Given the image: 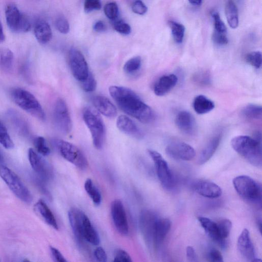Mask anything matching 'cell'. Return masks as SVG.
Masks as SVG:
<instances>
[{"instance_id": "6da1fadb", "label": "cell", "mask_w": 262, "mask_h": 262, "mask_svg": "<svg viewBox=\"0 0 262 262\" xmlns=\"http://www.w3.org/2000/svg\"><path fill=\"white\" fill-rule=\"evenodd\" d=\"M108 91L119 107L126 114L143 123H149L154 120L155 114L151 108L132 90L112 85Z\"/></svg>"}, {"instance_id": "7a4b0ae2", "label": "cell", "mask_w": 262, "mask_h": 262, "mask_svg": "<svg viewBox=\"0 0 262 262\" xmlns=\"http://www.w3.org/2000/svg\"><path fill=\"white\" fill-rule=\"evenodd\" d=\"M68 218L75 237L79 242L86 241L95 246L99 244L98 233L84 212L78 208H72L68 212Z\"/></svg>"}, {"instance_id": "3957f363", "label": "cell", "mask_w": 262, "mask_h": 262, "mask_svg": "<svg viewBox=\"0 0 262 262\" xmlns=\"http://www.w3.org/2000/svg\"><path fill=\"white\" fill-rule=\"evenodd\" d=\"M231 145L250 164L256 167H261V141L248 136L240 135L232 139Z\"/></svg>"}, {"instance_id": "277c9868", "label": "cell", "mask_w": 262, "mask_h": 262, "mask_svg": "<svg viewBox=\"0 0 262 262\" xmlns=\"http://www.w3.org/2000/svg\"><path fill=\"white\" fill-rule=\"evenodd\" d=\"M11 97L13 102L24 111L39 120L45 119L41 104L30 92L21 88H15L11 91Z\"/></svg>"}, {"instance_id": "5b68a950", "label": "cell", "mask_w": 262, "mask_h": 262, "mask_svg": "<svg viewBox=\"0 0 262 262\" xmlns=\"http://www.w3.org/2000/svg\"><path fill=\"white\" fill-rule=\"evenodd\" d=\"M232 182L235 190L243 199L261 204V187L256 181L249 176L241 175L234 178Z\"/></svg>"}, {"instance_id": "8992f818", "label": "cell", "mask_w": 262, "mask_h": 262, "mask_svg": "<svg viewBox=\"0 0 262 262\" xmlns=\"http://www.w3.org/2000/svg\"><path fill=\"white\" fill-rule=\"evenodd\" d=\"M83 119L89 128L94 147L100 149L102 148L105 139V126L103 121L97 111L87 107L83 112Z\"/></svg>"}, {"instance_id": "52a82bcc", "label": "cell", "mask_w": 262, "mask_h": 262, "mask_svg": "<svg viewBox=\"0 0 262 262\" xmlns=\"http://www.w3.org/2000/svg\"><path fill=\"white\" fill-rule=\"evenodd\" d=\"M0 177L19 200L31 203L33 198L28 188L14 171L2 164H0Z\"/></svg>"}, {"instance_id": "ba28073f", "label": "cell", "mask_w": 262, "mask_h": 262, "mask_svg": "<svg viewBox=\"0 0 262 262\" xmlns=\"http://www.w3.org/2000/svg\"><path fill=\"white\" fill-rule=\"evenodd\" d=\"M5 11L7 26L12 32L25 33L30 30L31 25L28 17L15 4H8Z\"/></svg>"}, {"instance_id": "9c48e42d", "label": "cell", "mask_w": 262, "mask_h": 262, "mask_svg": "<svg viewBox=\"0 0 262 262\" xmlns=\"http://www.w3.org/2000/svg\"><path fill=\"white\" fill-rule=\"evenodd\" d=\"M55 144L61 156L66 160L80 169L84 170L87 167L86 157L76 145L60 139L56 140Z\"/></svg>"}, {"instance_id": "30bf717a", "label": "cell", "mask_w": 262, "mask_h": 262, "mask_svg": "<svg viewBox=\"0 0 262 262\" xmlns=\"http://www.w3.org/2000/svg\"><path fill=\"white\" fill-rule=\"evenodd\" d=\"M148 152L152 159L158 178L162 186L172 189L175 185V179L167 162L158 151L148 149Z\"/></svg>"}, {"instance_id": "8fae6325", "label": "cell", "mask_w": 262, "mask_h": 262, "mask_svg": "<svg viewBox=\"0 0 262 262\" xmlns=\"http://www.w3.org/2000/svg\"><path fill=\"white\" fill-rule=\"evenodd\" d=\"M69 62L71 71L74 77L80 82L88 77L90 72L87 62L81 52L75 48L69 52Z\"/></svg>"}, {"instance_id": "7c38bea8", "label": "cell", "mask_w": 262, "mask_h": 262, "mask_svg": "<svg viewBox=\"0 0 262 262\" xmlns=\"http://www.w3.org/2000/svg\"><path fill=\"white\" fill-rule=\"evenodd\" d=\"M158 218L154 212L148 209L143 210L140 214V229L146 245L149 248L152 247L154 229Z\"/></svg>"}, {"instance_id": "4fadbf2b", "label": "cell", "mask_w": 262, "mask_h": 262, "mask_svg": "<svg viewBox=\"0 0 262 262\" xmlns=\"http://www.w3.org/2000/svg\"><path fill=\"white\" fill-rule=\"evenodd\" d=\"M54 118L58 129L64 134H69L72 130V123L66 102L59 98L54 108Z\"/></svg>"}, {"instance_id": "5bb4252c", "label": "cell", "mask_w": 262, "mask_h": 262, "mask_svg": "<svg viewBox=\"0 0 262 262\" xmlns=\"http://www.w3.org/2000/svg\"><path fill=\"white\" fill-rule=\"evenodd\" d=\"M111 214L115 228L122 235L128 233V224L122 202L115 199L111 205Z\"/></svg>"}, {"instance_id": "9a60e30c", "label": "cell", "mask_w": 262, "mask_h": 262, "mask_svg": "<svg viewBox=\"0 0 262 262\" xmlns=\"http://www.w3.org/2000/svg\"><path fill=\"white\" fill-rule=\"evenodd\" d=\"M28 159L33 170L45 181H49L53 176V170L49 163L30 148L28 150Z\"/></svg>"}, {"instance_id": "2e32d148", "label": "cell", "mask_w": 262, "mask_h": 262, "mask_svg": "<svg viewBox=\"0 0 262 262\" xmlns=\"http://www.w3.org/2000/svg\"><path fill=\"white\" fill-rule=\"evenodd\" d=\"M166 154L170 158L182 161H189L195 156L194 148L184 142H173L168 144L166 148Z\"/></svg>"}, {"instance_id": "e0dca14e", "label": "cell", "mask_w": 262, "mask_h": 262, "mask_svg": "<svg viewBox=\"0 0 262 262\" xmlns=\"http://www.w3.org/2000/svg\"><path fill=\"white\" fill-rule=\"evenodd\" d=\"M237 249L242 257L249 261H261L255 256V249L251 239L249 230L245 228L237 239Z\"/></svg>"}, {"instance_id": "ac0fdd59", "label": "cell", "mask_w": 262, "mask_h": 262, "mask_svg": "<svg viewBox=\"0 0 262 262\" xmlns=\"http://www.w3.org/2000/svg\"><path fill=\"white\" fill-rule=\"evenodd\" d=\"M175 123L181 132L188 135H192L196 130V122L190 113L182 111L177 115Z\"/></svg>"}, {"instance_id": "d6986e66", "label": "cell", "mask_w": 262, "mask_h": 262, "mask_svg": "<svg viewBox=\"0 0 262 262\" xmlns=\"http://www.w3.org/2000/svg\"><path fill=\"white\" fill-rule=\"evenodd\" d=\"M171 222L167 218H158L156 222L152 247L157 250L160 248L171 228Z\"/></svg>"}, {"instance_id": "ffe728a7", "label": "cell", "mask_w": 262, "mask_h": 262, "mask_svg": "<svg viewBox=\"0 0 262 262\" xmlns=\"http://www.w3.org/2000/svg\"><path fill=\"white\" fill-rule=\"evenodd\" d=\"M198 220L203 228L212 240L221 248L226 249L227 247V241L221 238L217 223L204 216H199Z\"/></svg>"}, {"instance_id": "44dd1931", "label": "cell", "mask_w": 262, "mask_h": 262, "mask_svg": "<svg viewBox=\"0 0 262 262\" xmlns=\"http://www.w3.org/2000/svg\"><path fill=\"white\" fill-rule=\"evenodd\" d=\"M193 188L200 195L208 198H216L222 193V190L219 185L207 180L196 182L193 185Z\"/></svg>"}, {"instance_id": "7402d4cb", "label": "cell", "mask_w": 262, "mask_h": 262, "mask_svg": "<svg viewBox=\"0 0 262 262\" xmlns=\"http://www.w3.org/2000/svg\"><path fill=\"white\" fill-rule=\"evenodd\" d=\"M118 128L123 133L137 139H141L143 134L136 124L125 115L119 116L116 121Z\"/></svg>"}, {"instance_id": "603a6c76", "label": "cell", "mask_w": 262, "mask_h": 262, "mask_svg": "<svg viewBox=\"0 0 262 262\" xmlns=\"http://www.w3.org/2000/svg\"><path fill=\"white\" fill-rule=\"evenodd\" d=\"M92 103L98 112L103 116L112 118L117 115L116 106L106 97L97 95L93 97Z\"/></svg>"}, {"instance_id": "cb8c5ba5", "label": "cell", "mask_w": 262, "mask_h": 262, "mask_svg": "<svg viewBox=\"0 0 262 262\" xmlns=\"http://www.w3.org/2000/svg\"><path fill=\"white\" fill-rule=\"evenodd\" d=\"M33 209L36 214L48 225L55 230L58 229V225L55 216L43 201L38 200L34 204Z\"/></svg>"}, {"instance_id": "d4e9b609", "label": "cell", "mask_w": 262, "mask_h": 262, "mask_svg": "<svg viewBox=\"0 0 262 262\" xmlns=\"http://www.w3.org/2000/svg\"><path fill=\"white\" fill-rule=\"evenodd\" d=\"M178 80L177 76L173 74L161 77L154 85V93L158 96L166 95L175 86Z\"/></svg>"}, {"instance_id": "484cf974", "label": "cell", "mask_w": 262, "mask_h": 262, "mask_svg": "<svg viewBox=\"0 0 262 262\" xmlns=\"http://www.w3.org/2000/svg\"><path fill=\"white\" fill-rule=\"evenodd\" d=\"M221 140V136L218 134L207 142L199 154L198 159L199 165L206 163L212 157L220 144Z\"/></svg>"}, {"instance_id": "4316f807", "label": "cell", "mask_w": 262, "mask_h": 262, "mask_svg": "<svg viewBox=\"0 0 262 262\" xmlns=\"http://www.w3.org/2000/svg\"><path fill=\"white\" fill-rule=\"evenodd\" d=\"M34 33L36 39L41 44L48 43L52 36L49 24L41 19H38L35 22L34 26Z\"/></svg>"}, {"instance_id": "83f0119b", "label": "cell", "mask_w": 262, "mask_h": 262, "mask_svg": "<svg viewBox=\"0 0 262 262\" xmlns=\"http://www.w3.org/2000/svg\"><path fill=\"white\" fill-rule=\"evenodd\" d=\"M214 102L206 96L200 95L195 97L193 102V107L198 114H204L214 108Z\"/></svg>"}, {"instance_id": "f1b7e54d", "label": "cell", "mask_w": 262, "mask_h": 262, "mask_svg": "<svg viewBox=\"0 0 262 262\" xmlns=\"http://www.w3.org/2000/svg\"><path fill=\"white\" fill-rule=\"evenodd\" d=\"M225 15L227 21L232 29L237 28L238 25L237 8L232 0H228L225 6Z\"/></svg>"}, {"instance_id": "f546056e", "label": "cell", "mask_w": 262, "mask_h": 262, "mask_svg": "<svg viewBox=\"0 0 262 262\" xmlns=\"http://www.w3.org/2000/svg\"><path fill=\"white\" fill-rule=\"evenodd\" d=\"M84 187L93 203L96 206L99 205L102 201L101 194L93 181L91 179H87L84 182Z\"/></svg>"}, {"instance_id": "4dcf8cb0", "label": "cell", "mask_w": 262, "mask_h": 262, "mask_svg": "<svg viewBox=\"0 0 262 262\" xmlns=\"http://www.w3.org/2000/svg\"><path fill=\"white\" fill-rule=\"evenodd\" d=\"M242 115L249 119H261L262 117V108L258 105L249 104L245 106L242 111Z\"/></svg>"}, {"instance_id": "1f68e13d", "label": "cell", "mask_w": 262, "mask_h": 262, "mask_svg": "<svg viewBox=\"0 0 262 262\" xmlns=\"http://www.w3.org/2000/svg\"><path fill=\"white\" fill-rule=\"evenodd\" d=\"M168 25L171 29L174 40L177 43H181L183 41L184 35V26L182 24L173 20L169 21Z\"/></svg>"}, {"instance_id": "d6a6232c", "label": "cell", "mask_w": 262, "mask_h": 262, "mask_svg": "<svg viewBox=\"0 0 262 262\" xmlns=\"http://www.w3.org/2000/svg\"><path fill=\"white\" fill-rule=\"evenodd\" d=\"M13 52L9 49H3L0 54V63L4 70H11L13 61Z\"/></svg>"}, {"instance_id": "836d02e7", "label": "cell", "mask_w": 262, "mask_h": 262, "mask_svg": "<svg viewBox=\"0 0 262 262\" xmlns=\"http://www.w3.org/2000/svg\"><path fill=\"white\" fill-rule=\"evenodd\" d=\"M0 144L6 149H12L14 146V144L8 133L7 129L1 121Z\"/></svg>"}, {"instance_id": "e575fe53", "label": "cell", "mask_w": 262, "mask_h": 262, "mask_svg": "<svg viewBox=\"0 0 262 262\" xmlns=\"http://www.w3.org/2000/svg\"><path fill=\"white\" fill-rule=\"evenodd\" d=\"M141 66V58L140 56H135L128 59L124 64L123 70L128 74L133 73L138 71Z\"/></svg>"}, {"instance_id": "d590c367", "label": "cell", "mask_w": 262, "mask_h": 262, "mask_svg": "<svg viewBox=\"0 0 262 262\" xmlns=\"http://www.w3.org/2000/svg\"><path fill=\"white\" fill-rule=\"evenodd\" d=\"M217 225L221 238L227 240L232 228V222L228 219H223L217 223Z\"/></svg>"}, {"instance_id": "8d00e7d4", "label": "cell", "mask_w": 262, "mask_h": 262, "mask_svg": "<svg viewBox=\"0 0 262 262\" xmlns=\"http://www.w3.org/2000/svg\"><path fill=\"white\" fill-rule=\"evenodd\" d=\"M34 147L39 154L46 156L50 154V149L47 145L46 140L43 137L38 136L34 140Z\"/></svg>"}, {"instance_id": "74e56055", "label": "cell", "mask_w": 262, "mask_h": 262, "mask_svg": "<svg viewBox=\"0 0 262 262\" xmlns=\"http://www.w3.org/2000/svg\"><path fill=\"white\" fill-rule=\"evenodd\" d=\"M246 61L256 69H259L261 66V53L259 51H253L249 53L246 56Z\"/></svg>"}, {"instance_id": "f35d334b", "label": "cell", "mask_w": 262, "mask_h": 262, "mask_svg": "<svg viewBox=\"0 0 262 262\" xmlns=\"http://www.w3.org/2000/svg\"><path fill=\"white\" fill-rule=\"evenodd\" d=\"M104 12L108 18L115 20L119 14L118 6L115 2L107 3L104 6Z\"/></svg>"}, {"instance_id": "ab89813d", "label": "cell", "mask_w": 262, "mask_h": 262, "mask_svg": "<svg viewBox=\"0 0 262 262\" xmlns=\"http://www.w3.org/2000/svg\"><path fill=\"white\" fill-rule=\"evenodd\" d=\"M55 25L57 30L61 33L67 34L70 31L69 23L63 16H59L56 19Z\"/></svg>"}, {"instance_id": "60d3db41", "label": "cell", "mask_w": 262, "mask_h": 262, "mask_svg": "<svg viewBox=\"0 0 262 262\" xmlns=\"http://www.w3.org/2000/svg\"><path fill=\"white\" fill-rule=\"evenodd\" d=\"M96 81L90 72L86 79L81 82L82 88L86 92H91L94 91L96 89Z\"/></svg>"}, {"instance_id": "b9f144b4", "label": "cell", "mask_w": 262, "mask_h": 262, "mask_svg": "<svg viewBox=\"0 0 262 262\" xmlns=\"http://www.w3.org/2000/svg\"><path fill=\"white\" fill-rule=\"evenodd\" d=\"M212 16L214 21V31L217 32L226 34L227 28L221 19L219 13L216 12H213L212 13Z\"/></svg>"}, {"instance_id": "7bdbcfd3", "label": "cell", "mask_w": 262, "mask_h": 262, "mask_svg": "<svg viewBox=\"0 0 262 262\" xmlns=\"http://www.w3.org/2000/svg\"><path fill=\"white\" fill-rule=\"evenodd\" d=\"M114 261L131 262L132 258L129 254L121 249H116L114 253Z\"/></svg>"}, {"instance_id": "ee69618b", "label": "cell", "mask_w": 262, "mask_h": 262, "mask_svg": "<svg viewBox=\"0 0 262 262\" xmlns=\"http://www.w3.org/2000/svg\"><path fill=\"white\" fill-rule=\"evenodd\" d=\"M101 8L100 0H84V10L86 13L99 10Z\"/></svg>"}, {"instance_id": "f6af8a7d", "label": "cell", "mask_w": 262, "mask_h": 262, "mask_svg": "<svg viewBox=\"0 0 262 262\" xmlns=\"http://www.w3.org/2000/svg\"><path fill=\"white\" fill-rule=\"evenodd\" d=\"M114 29L119 33L126 35L131 32L130 26L123 21H118L114 25Z\"/></svg>"}, {"instance_id": "bcb514c9", "label": "cell", "mask_w": 262, "mask_h": 262, "mask_svg": "<svg viewBox=\"0 0 262 262\" xmlns=\"http://www.w3.org/2000/svg\"><path fill=\"white\" fill-rule=\"evenodd\" d=\"M212 39L214 43L217 45H226L228 42V40L225 33H222L213 31L212 36Z\"/></svg>"}, {"instance_id": "7dc6e473", "label": "cell", "mask_w": 262, "mask_h": 262, "mask_svg": "<svg viewBox=\"0 0 262 262\" xmlns=\"http://www.w3.org/2000/svg\"><path fill=\"white\" fill-rule=\"evenodd\" d=\"M132 9L136 14L144 15L147 11V7L141 0H136L133 4Z\"/></svg>"}, {"instance_id": "c3c4849f", "label": "cell", "mask_w": 262, "mask_h": 262, "mask_svg": "<svg viewBox=\"0 0 262 262\" xmlns=\"http://www.w3.org/2000/svg\"><path fill=\"white\" fill-rule=\"evenodd\" d=\"M208 260L214 262H223V257L221 253L215 249H211L207 254Z\"/></svg>"}, {"instance_id": "681fc988", "label": "cell", "mask_w": 262, "mask_h": 262, "mask_svg": "<svg viewBox=\"0 0 262 262\" xmlns=\"http://www.w3.org/2000/svg\"><path fill=\"white\" fill-rule=\"evenodd\" d=\"M94 255L96 259L100 262H106L107 261V255L101 247H97L94 251Z\"/></svg>"}, {"instance_id": "f907efd6", "label": "cell", "mask_w": 262, "mask_h": 262, "mask_svg": "<svg viewBox=\"0 0 262 262\" xmlns=\"http://www.w3.org/2000/svg\"><path fill=\"white\" fill-rule=\"evenodd\" d=\"M50 251L54 260L57 262H67L64 257L61 253L56 248L52 246L50 247Z\"/></svg>"}, {"instance_id": "816d5d0a", "label": "cell", "mask_w": 262, "mask_h": 262, "mask_svg": "<svg viewBox=\"0 0 262 262\" xmlns=\"http://www.w3.org/2000/svg\"><path fill=\"white\" fill-rule=\"evenodd\" d=\"M186 256L187 260L191 262L198 261V257L195 250L191 246H188L186 248Z\"/></svg>"}, {"instance_id": "f5cc1de1", "label": "cell", "mask_w": 262, "mask_h": 262, "mask_svg": "<svg viewBox=\"0 0 262 262\" xmlns=\"http://www.w3.org/2000/svg\"><path fill=\"white\" fill-rule=\"evenodd\" d=\"M93 29L96 32H103L106 29V27L102 21L99 20L94 25Z\"/></svg>"}, {"instance_id": "db71d44e", "label": "cell", "mask_w": 262, "mask_h": 262, "mask_svg": "<svg viewBox=\"0 0 262 262\" xmlns=\"http://www.w3.org/2000/svg\"><path fill=\"white\" fill-rule=\"evenodd\" d=\"M195 80L200 83H202L203 84L207 83L209 81V78L208 77V75L204 73H201V74H199L196 76Z\"/></svg>"}, {"instance_id": "11a10c76", "label": "cell", "mask_w": 262, "mask_h": 262, "mask_svg": "<svg viewBox=\"0 0 262 262\" xmlns=\"http://www.w3.org/2000/svg\"><path fill=\"white\" fill-rule=\"evenodd\" d=\"M5 39V35L4 32L2 23L0 20V42L4 41Z\"/></svg>"}, {"instance_id": "9f6ffc18", "label": "cell", "mask_w": 262, "mask_h": 262, "mask_svg": "<svg viewBox=\"0 0 262 262\" xmlns=\"http://www.w3.org/2000/svg\"><path fill=\"white\" fill-rule=\"evenodd\" d=\"M189 2L194 6H199L201 4L202 0H188Z\"/></svg>"}, {"instance_id": "6f0895ef", "label": "cell", "mask_w": 262, "mask_h": 262, "mask_svg": "<svg viewBox=\"0 0 262 262\" xmlns=\"http://www.w3.org/2000/svg\"><path fill=\"white\" fill-rule=\"evenodd\" d=\"M257 223L258 228V229L259 230L260 232L261 233V219L260 217L258 218V219L257 220Z\"/></svg>"}, {"instance_id": "680465c9", "label": "cell", "mask_w": 262, "mask_h": 262, "mask_svg": "<svg viewBox=\"0 0 262 262\" xmlns=\"http://www.w3.org/2000/svg\"><path fill=\"white\" fill-rule=\"evenodd\" d=\"M4 162V158L3 155L0 152V164H2Z\"/></svg>"}]
</instances>
